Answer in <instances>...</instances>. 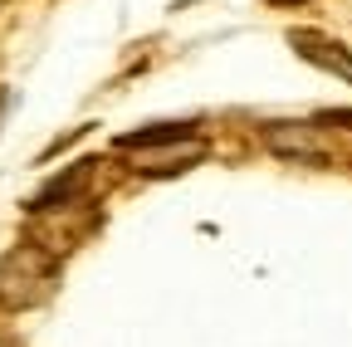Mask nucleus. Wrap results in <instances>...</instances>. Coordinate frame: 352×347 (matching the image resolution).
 Here are the masks:
<instances>
[{
    "instance_id": "nucleus-6",
    "label": "nucleus",
    "mask_w": 352,
    "mask_h": 347,
    "mask_svg": "<svg viewBox=\"0 0 352 347\" xmlns=\"http://www.w3.org/2000/svg\"><path fill=\"white\" fill-rule=\"evenodd\" d=\"M318 122H338V127L352 133V108H328V113H318Z\"/></svg>"
},
{
    "instance_id": "nucleus-2",
    "label": "nucleus",
    "mask_w": 352,
    "mask_h": 347,
    "mask_svg": "<svg viewBox=\"0 0 352 347\" xmlns=\"http://www.w3.org/2000/svg\"><path fill=\"white\" fill-rule=\"evenodd\" d=\"M264 147H270L274 157H284V161H314V166L328 161L318 133L303 127V122H270V127H264Z\"/></svg>"
},
{
    "instance_id": "nucleus-5",
    "label": "nucleus",
    "mask_w": 352,
    "mask_h": 347,
    "mask_svg": "<svg viewBox=\"0 0 352 347\" xmlns=\"http://www.w3.org/2000/svg\"><path fill=\"white\" fill-rule=\"evenodd\" d=\"M196 133V122H157V127H142V133H127L122 147H171V142H186Z\"/></svg>"
},
{
    "instance_id": "nucleus-8",
    "label": "nucleus",
    "mask_w": 352,
    "mask_h": 347,
    "mask_svg": "<svg viewBox=\"0 0 352 347\" xmlns=\"http://www.w3.org/2000/svg\"><path fill=\"white\" fill-rule=\"evenodd\" d=\"M270 5H303V0H270Z\"/></svg>"
},
{
    "instance_id": "nucleus-9",
    "label": "nucleus",
    "mask_w": 352,
    "mask_h": 347,
    "mask_svg": "<svg viewBox=\"0 0 352 347\" xmlns=\"http://www.w3.org/2000/svg\"><path fill=\"white\" fill-rule=\"evenodd\" d=\"M0 5H6V0H0Z\"/></svg>"
},
{
    "instance_id": "nucleus-1",
    "label": "nucleus",
    "mask_w": 352,
    "mask_h": 347,
    "mask_svg": "<svg viewBox=\"0 0 352 347\" xmlns=\"http://www.w3.org/2000/svg\"><path fill=\"white\" fill-rule=\"evenodd\" d=\"M54 279H59L54 259L39 245H20L0 259V303L6 309H34L54 293Z\"/></svg>"
},
{
    "instance_id": "nucleus-7",
    "label": "nucleus",
    "mask_w": 352,
    "mask_h": 347,
    "mask_svg": "<svg viewBox=\"0 0 352 347\" xmlns=\"http://www.w3.org/2000/svg\"><path fill=\"white\" fill-rule=\"evenodd\" d=\"M6 108H10V93H0V117H6Z\"/></svg>"
},
{
    "instance_id": "nucleus-4",
    "label": "nucleus",
    "mask_w": 352,
    "mask_h": 347,
    "mask_svg": "<svg viewBox=\"0 0 352 347\" xmlns=\"http://www.w3.org/2000/svg\"><path fill=\"white\" fill-rule=\"evenodd\" d=\"M88 171H94V161H78L74 171H64V177H54L50 186H44V191L34 196V205H30V210H59V205L78 201V196H83V186H88Z\"/></svg>"
},
{
    "instance_id": "nucleus-3",
    "label": "nucleus",
    "mask_w": 352,
    "mask_h": 347,
    "mask_svg": "<svg viewBox=\"0 0 352 347\" xmlns=\"http://www.w3.org/2000/svg\"><path fill=\"white\" fill-rule=\"evenodd\" d=\"M289 45H294L308 64H318V69H328V74H338V78L352 83V54L338 45V39H328V34H318V30H294Z\"/></svg>"
}]
</instances>
